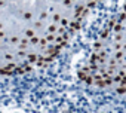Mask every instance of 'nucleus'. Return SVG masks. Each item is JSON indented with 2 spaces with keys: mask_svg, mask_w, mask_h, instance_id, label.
I'll list each match as a JSON object with an SVG mask.
<instances>
[{
  "mask_svg": "<svg viewBox=\"0 0 126 113\" xmlns=\"http://www.w3.org/2000/svg\"><path fill=\"white\" fill-rule=\"evenodd\" d=\"M96 0H0V75L43 66L64 48Z\"/></svg>",
  "mask_w": 126,
  "mask_h": 113,
  "instance_id": "obj_1",
  "label": "nucleus"
}]
</instances>
